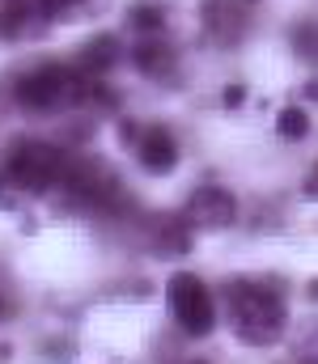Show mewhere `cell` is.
Listing matches in <instances>:
<instances>
[{
	"instance_id": "6da1fadb",
	"label": "cell",
	"mask_w": 318,
	"mask_h": 364,
	"mask_svg": "<svg viewBox=\"0 0 318 364\" xmlns=\"http://www.w3.org/2000/svg\"><path fill=\"white\" fill-rule=\"evenodd\" d=\"M229 305H233V326L246 343H276L285 331V296L267 284L238 279L229 284Z\"/></svg>"
},
{
	"instance_id": "7a4b0ae2",
	"label": "cell",
	"mask_w": 318,
	"mask_h": 364,
	"mask_svg": "<svg viewBox=\"0 0 318 364\" xmlns=\"http://www.w3.org/2000/svg\"><path fill=\"white\" fill-rule=\"evenodd\" d=\"M166 301H170V314L179 318V326L191 335V339H200V335H208L212 326H216V318H212V296H208V284L200 279V275L191 272H179L170 284H166Z\"/></svg>"
},
{
	"instance_id": "3957f363",
	"label": "cell",
	"mask_w": 318,
	"mask_h": 364,
	"mask_svg": "<svg viewBox=\"0 0 318 364\" xmlns=\"http://www.w3.org/2000/svg\"><path fill=\"white\" fill-rule=\"evenodd\" d=\"M60 174V153L51 144H17L9 166L0 170V182L17 191H47Z\"/></svg>"
},
{
	"instance_id": "277c9868",
	"label": "cell",
	"mask_w": 318,
	"mask_h": 364,
	"mask_svg": "<svg viewBox=\"0 0 318 364\" xmlns=\"http://www.w3.org/2000/svg\"><path fill=\"white\" fill-rule=\"evenodd\" d=\"M64 93H68V68H64V64L30 68V73L17 81V102H21V106H55Z\"/></svg>"
},
{
	"instance_id": "5b68a950",
	"label": "cell",
	"mask_w": 318,
	"mask_h": 364,
	"mask_svg": "<svg viewBox=\"0 0 318 364\" xmlns=\"http://www.w3.org/2000/svg\"><path fill=\"white\" fill-rule=\"evenodd\" d=\"M238 216V199L225 191V186H200L191 199H187V220L191 225H208V229H221Z\"/></svg>"
},
{
	"instance_id": "8992f818",
	"label": "cell",
	"mask_w": 318,
	"mask_h": 364,
	"mask_svg": "<svg viewBox=\"0 0 318 364\" xmlns=\"http://www.w3.org/2000/svg\"><path fill=\"white\" fill-rule=\"evenodd\" d=\"M140 166L144 170H153V174H166V170H174V161H179V144H174V136L166 132V127H149L144 136H140Z\"/></svg>"
},
{
	"instance_id": "52a82bcc",
	"label": "cell",
	"mask_w": 318,
	"mask_h": 364,
	"mask_svg": "<svg viewBox=\"0 0 318 364\" xmlns=\"http://www.w3.org/2000/svg\"><path fill=\"white\" fill-rule=\"evenodd\" d=\"M110 182H115V174H110L106 166L85 161V166H77V170H73V182H68V186H73L77 195H94V199H98V195L110 191Z\"/></svg>"
},
{
	"instance_id": "ba28073f",
	"label": "cell",
	"mask_w": 318,
	"mask_h": 364,
	"mask_svg": "<svg viewBox=\"0 0 318 364\" xmlns=\"http://www.w3.org/2000/svg\"><path fill=\"white\" fill-rule=\"evenodd\" d=\"M110 60H115V38H110V34H98V38H90V43L81 47L77 68H85V73H102Z\"/></svg>"
},
{
	"instance_id": "9c48e42d",
	"label": "cell",
	"mask_w": 318,
	"mask_h": 364,
	"mask_svg": "<svg viewBox=\"0 0 318 364\" xmlns=\"http://www.w3.org/2000/svg\"><path fill=\"white\" fill-rule=\"evenodd\" d=\"M136 64H140L144 73H166V68H170V47L144 43V47H136Z\"/></svg>"
},
{
	"instance_id": "30bf717a",
	"label": "cell",
	"mask_w": 318,
	"mask_h": 364,
	"mask_svg": "<svg viewBox=\"0 0 318 364\" xmlns=\"http://www.w3.org/2000/svg\"><path fill=\"white\" fill-rule=\"evenodd\" d=\"M280 132H285L289 140H302V136L310 132V114H306L302 106H289V110H280Z\"/></svg>"
},
{
	"instance_id": "8fae6325",
	"label": "cell",
	"mask_w": 318,
	"mask_h": 364,
	"mask_svg": "<svg viewBox=\"0 0 318 364\" xmlns=\"http://www.w3.org/2000/svg\"><path fill=\"white\" fill-rule=\"evenodd\" d=\"M187 246H191L187 229H183V225H179V229H174V225H166V233H161V255H183Z\"/></svg>"
},
{
	"instance_id": "7c38bea8",
	"label": "cell",
	"mask_w": 318,
	"mask_h": 364,
	"mask_svg": "<svg viewBox=\"0 0 318 364\" xmlns=\"http://www.w3.org/2000/svg\"><path fill=\"white\" fill-rule=\"evenodd\" d=\"M136 26H149V30H157V26H161V13L144 4V9H136Z\"/></svg>"
},
{
	"instance_id": "4fadbf2b",
	"label": "cell",
	"mask_w": 318,
	"mask_h": 364,
	"mask_svg": "<svg viewBox=\"0 0 318 364\" xmlns=\"http://www.w3.org/2000/svg\"><path fill=\"white\" fill-rule=\"evenodd\" d=\"M242 102H246V90L242 85H229L225 90V106H242Z\"/></svg>"
},
{
	"instance_id": "5bb4252c",
	"label": "cell",
	"mask_w": 318,
	"mask_h": 364,
	"mask_svg": "<svg viewBox=\"0 0 318 364\" xmlns=\"http://www.w3.org/2000/svg\"><path fill=\"white\" fill-rule=\"evenodd\" d=\"M43 4H51V9H64V4H73V0H43Z\"/></svg>"
},
{
	"instance_id": "9a60e30c",
	"label": "cell",
	"mask_w": 318,
	"mask_h": 364,
	"mask_svg": "<svg viewBox=\"0 0 318 364\" xmlns=\"http://www.w3.org/2000/svg\"><path fill=\"white\" fill-rule=\"evenodd\" d=\"M196 364H208V360H196Z\"/></svg>"
},
{
	"instance_id": "2e32d148",
	"label": "cell",
	"mask_w": 318,
	"mask_h": 364,
	"mask_svg": "<svg viewBox=\"0 0 318 364\" xmlns=\"http://www.w3.org/2000/svg\"><path fill=\"white\" fill-rule=\"evenodd\" d=\"M310 364H314V360H310Z\"/></svg>"
}]
</instances>
